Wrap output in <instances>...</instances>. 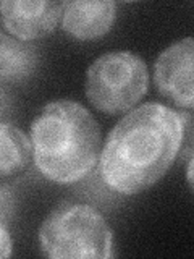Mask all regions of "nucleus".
I'll return each mask as SVG.
<instances>
[{
    "mask_svg": "<svg viewBox=\"0 0 194 259\" xmlns=\"http://www.w3.org/2000/svg\"><path fill=\"white\" fill-rule=\"evenodd\" d=\"M0 13L5 29L20 40L44 37L62 18V2L47 0H2Z\"/></svg>",
    "mask_w": 194,
    "mask_h": 259,
    "instance_id": "6",
    "label": "nucleus"
},
{
    "mask_svg": "<svg viewBox=\"0 0 194 259\" xmlns=\"http://www.w3.org/2000/svg\"><path fill=\"white\" fill-rule=\"evenodd\" d=\"M192 65L194 40L188 36L167 47L159 55L154 68L159 93L176 107L188 110L194 105Z\"/></svg>",
    "mask_w": 194,
    "mask_h": 259,
    "instance_id": "5",
    "label": "nucleus"
},
{
    "mask_svg": "<svg viewBox=\"0 0 194 259\" xmlns=\"http://www.w3.org/2000/svg\"><path fill=\"white\" fill-rule=\"evenodd\" d=\"M188 183L189 188L192 190V157H189V164H188Z\"/></svg>",
    "mask_w": 194,
    "mask_h": 259,
    "instance_id": "12",
    "label": "nucleus"
},
{
    "mask_svg": "<svg viewBox=\"0 0 194 259\" xmlns=\"http://www.w3.org/2000/svg\"><path fill=\"white\" fill-rule=\"evenodd\" d=\"M148 65L129 51L101 55L86 73V97L104 113L131 110L148 93Z\"/></svg>",
    "mask_w": 194,
    "mask_h": 259,
    "instance_id": "4",
    "label": "nucleus"
},
{
    "mask_svg": "<svg viewBox=\"0 0 194 259\" xmlns=\"http://www.w3.org/2000/svg\"><path fill=\"white\" fill-rule=\"evenodd\" d=\"M191 115L146 102L112 128L99 156V174L112 191L136 194L164 177L180 152Z\"/></svg>",
    "mask_w": 194,
    "mask_h": 259,
    "instance_id": "1",
    "label": "nucleus"
},
{
    "mask_svg": "<svg viewBox=\"0 0 194 259\" xmlns=\"http://www.w3.org/2000/svg\"><path fill=\"white\" fill-rule=\"evenodd\" d=\"M12 256V238L7 227L0 222V259Z\"/></svg>",
    "mask_w": 194,
    "mask_h": 259,
    "instance_id": "10",
    "label": "nucleus"
},
{
    "mask_svg": "<svg viewBox=\"0 0 194 259\" xmlns=\"http://www.w3.org/2000/svg\"><path fill=\"white\" fill-rule=\"evenodd\" d=\"M42 253L52 259H109L113 233L105 217L89 204L62 202L39 229Z\"/></svg>",
    "mask_w": 194,
    "mask_h": 259,
    "instance_id": "3",
    "label": "nucleus"
},
{
    "mask_svg": "<svg viewBox=\"0 0 194 259\" xmlns=\"http://www.w3.org/2000/svg\"><path fill=\"white\" fill-rule=\"evenodd\" d=\"M32 157L28 135L8 121H0V177H12L26 170Z\"/></svg>",
    "mask_w": 194,
    "mask_h": 259,
    "instance_id": "9",
    "label": "nucleus"
},
{
    "mask_svg": "<svg viewBox=\"0 0 194 259\" xmlns=\"http://www.w3.org/2000/svg\"><path fill=\"white\" fill-rule=\"evenodd\" d=\"M7 105H8V101H7V96H5V93H4V89L0 88V115L5 112V109H7Z\"/></svg>",
    "mask_w": 194,
    "mask_h": 259,
    "instance_id": "11",
    "label": "nucleus"
},
{
    "mask_svg": "<svg viewBox=\"0 0 194 259\" xmlns=\"http://www.w3.org/2000/svg\"><path fill=\"white\" fill-rule=\"evenodd\" d=\"M37 67L36 47L24 40L0 34V81L20 83Z\"/></svg>",
    "mask_w": 194,
    "mask_h": 259,
    "instance_id": "8",
    "label": "nucleus"
},
{
    "mask_svg": "<svg viewBox=\"0 0 194 259\" xmlns=\"http://www.w3.org/2000/svg\"><path fill=\"white\" fill-rule=\"evenodd\" d=\"M29 140L37 170L57 185L83 180L99 162V123L76 101L47 102L31 123Z\"/></svg>",
    "mask_w": 194,
    "mask_h": 259,
    "instance_id": "2",
    "label": "nucleus"
},
{
    "mask_svg": "<svg viewBox=\"0 0 194 259\" xmlns=\"http://www.w3.org/2000/svg\"><path fill=\"white\" fill-rule=\"evenodd\" d=\"M117 5L110 0L62 2V28L79 40H92L110 31Z\"/></svg>",
    "mask_w": 194,
    "mask_h": 259,
    "instance_id": "7",
    "label": "nucleus"
}]
</instances>
